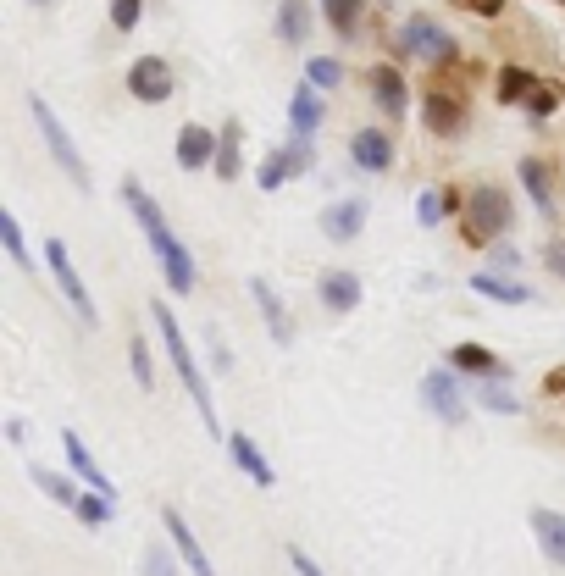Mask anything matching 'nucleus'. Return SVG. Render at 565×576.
<instances>
[{
    "label": "nucleus",
    "mask_w": 565,
    "mask_h": 576,
    "mask_svg": "<svg viewBox=\"0 0 565 576\" xmlns=\"http://www.w3.org/2000/svg\"><path fill=\"white\" fill-rule=\"evenodd\" d=\"M122 200H128L133 222H139V233H145L150 255H156L161 277H167V288H178V294H194V283H200V272H194V255L189 244H178V233L167 228V216H161V205L150 200V189L139 178H122Z\"/></svg>",
    "instance_id": "1"
},
{
    "label": "nucleus",
    "mask_w": 565,
    "mask_h": 576,
    "mask_svg": "<svg viewBox=\"0 0 565 576\" xmlns=\"http://www.w3.org/2000/svg\"><path fill=\"white\" fill-rule=\"evenodd\" d=\"M150 322H156V333H161V344H167V360H172V372H178V383H183V394L194 399V410H200V421H205V432L211 438H222V421H217V399H211V377L200 372V360H194V349H189V333L178 327V316H172V305H150Z\"/></svg>",
    "instance_id": "2"
},
{
    "label": "nucleus",
    "mask_w": 565,
    "mask_h": 576,
    "mask_svg": "<svg viewBox=\"0 0 565 576\" xmlns=\"http://www.w3.org/2000/svg\"><path fill=\"white\" fill-rule=\"evenodd\" d=\"M510 228H516V200H510V189L505 183H477V189L466 194V205H460V239H466L471 250H488V244H499Z\"/></svg>",
    "instance_id": "3"
},
{
    "label": "nucleus",
    "mask_w": 565,
    "mask_h": 576,
    "mask_svg": "<svg viewBox=\"0 0 565 576\" xmlns=\"http://www.w3.org/2000/svg\"><path fill=\"white\" fill-rule=\"evenodd\" d=\"M28 111H34V128H39V139H45V150H50V161L61 167V178L73 183L78 194H89V167H84V156H78V139L67 128H61V117H56V106H50L45 95H28Z\"/></svg>",
    "instance_id": "4"
},
{
    "label": "nucleus",
    "mask_w": 565,
    "mask_h": 576,
    "mask_svg": "<svg viewBox=\"0 0 565 576\" xmlns=\"http://www.w3.org/2000/svg\"><path fill=\"white\" fill-rule=\"evenodd\" d=\"M394 50H399V61L444 67V61H455V34H449L444 23H433V17H405L394 34Z\"/></svg>",
    "instance_id": "5"
},
{
    "label": "nucleus",
    "mask_w": 565,
    "mask_h": 576,
    "mask_svg": "<svg viewBox=\"0 0 565 576\" xmlns=\"http://www.w3.org/2000/svg\"><path fill=\"white\" fill-rule=\"evenodd\" d=\"M45 266H50V277H56L61 300L73 305V316H78L84 327H95L100 311H95V300H89L84 277H78V266H73V255H67V244H61V239H45Z\"/></svg>",
    "instance_id": "6"
},
{
    "label": "nucleus",
    "mask_w": 565,
    "mask_h": 576,
    "mask_svg": "<svg viewBox=\"0 0 565 576\" xmlns=\"http://www.w3.org/2000/svg\"><path fill=\"white\" fill-rule=\"evenodd\" d=\"M128 95L139 100V106H167V100L178 95V72H172V61L167 56H133Z\"/></svg>",
    "instance_id": "7"
},
{
    "label": "nucleus",
    "mask_w": 565,
    "mask_h": 576,
    "mask_svg": "<svg viewBox=\"0 0 565 576\" xmlns=\"http://www.w3.org/2000/svg\"><path fill=\"white\" fill-rule=\"evenodd\" d=\"M421 405H427V416L444 421V427H466V394H460L455 366H433V372L421 377Z\"/></svg>",
    "instance_id": "8"
},
{
    "label": "nucleus",
    "mask_w": 565,
    "mask_h": 576,
    "mask_svg": "<svg viewBox=\"0 0 565 576\" xmlns=\"http://www.w3.org/2000/svg\"><path fill=\"white\" fill-rule=\"evenodd\" d=\"M366 89H372V106L383 111V122H405L410 84H405V67H399V61H377V67L366 72Z\"/></svg>",
    "instance_id": "9"
},
{
    "label": "nucleus",
    "mask_w": 565,
    "mask_h": 576,
    "mask_svg": "<svg viewBox=\"0 0 565 576\" xmlns=\"http://www.w3.org/2000/svg\"><path fill=\"white\" fill-rule=\"evenodd\" d=\"M421 122H427L433 139H460V133H466V100H460L455 89L433 84L421 95Z\"/></svg>",
    "instance_id": "10"
},
{
    "label": "nucleus",
    "mask_w": 565,
    "mask_h": 576,
    "mask_svg": "<svg viewBox=\"0 0 565 576\" xmlns=\"http://www.w3.org/2000/svg\"><path fill=\"white\" fill-rule=\"evenodd\" d=\"M349 167L383 178V172L394 167V133L372 128V122H366V128H355V133H349Z\"/></svg>",
    "instance_id": "11"
},
{
    "label": "nucleus",
    "mask_w": 565,
    "mask_h": 576,
    "mask_svg": "<svg viewBox=\"0 0 565 576\" xmlns=\"http://www.w3.org/2000/svg\"><path fill=\"white\" fill-rule=\"evenodd\" d=\"M250 300H255V311H261V322H266V333H272V344H277V349H289V344H294V311L283 305V294H277L266 277H250Z\"/></svg>",
    "instance_id": "12"
},
{
    "label": "nucleus",
    "mask_w": 565,
    "mask_h": 576,
    "mask_svg": "<svg viewBox=\"0 0 565 576\" xmlns=\"http://www.w3.org/2000/svg\"><path fill=\"white\" fill-rule=\"evenodd\" d=\"M366 216H372V200H361V194H349V200H333L322 211V233L333 244H355L366 233Z\"/></svg>",
    "instance_id": "13"
},
{
    "label": "nucleus",
    "mask_w": 565,
    "mask_h": 576,
    "mask_svg": "<svg viewBox=\"0 0 565 576\" xmlns=\"http://www.w3.org/2000/svg\"><path fill=\"white\" fill-rule=\"evenodd\" d=\"M316 300H322L327 316H349L361 305V277L349 272V266H327V272L316 277Z\"/></svg>",
    "instance_id": "14"
},
{
    "label": "nucleus",
    "mask_w": 565,
    "mask_h": 576,
    "mask_svg": "<svg viewBox=\"0 0 565 576\" xmlns=\"http://www.w3.org/2000/svg\"><path fill=\"white\" fill-rule=\"evenodd\" d=\"M217 144H222V133L200 128V122H183L172 150H178V167L183 172H200V167H217Z\"/></svg>",
    "instance_id": "15"
},
{
    "label": "nucleus",
    "mask_w": 565,
    "mask_h": 576,
    "mask_svg": "<svg viewBox=\"0 0 565 576\" xmlns=\"http://www.w3.org/2000/svg\"><path fill=\"white\" fill-rule=\"evenodd\" d=\"M322 122H327V89H316L311 78H300L294 95H289V133H311L316 139Z\"/></svg>",
    "instance_id": "16"
},
{
    "label": "nucleus",
    "mask_w": 565,
    "mask_h": 576,
    "mask_svg": "<svg viewBox=\"0 0 565 576\" xmlns=\"http://www.w3.org/2000/svg\"><path fill=\"white\" fill-rule=\"evenodd\" d=\"M161 527H167V538H172V549H178V560L189 565V576H217V571H211V554L200 549L194 527L178 516V510H161Z\"/></svg>",
    "instance_id": "17"
},
{
    "label": "nucleus",
    "mask_w": 565,
    "mask_h": 576,
    "mask_svg": "<svg viewBox=\"0 0 565 576\" xmlns=\"http://www.w3.org/2000/svg\"><path fill=\"white\" fill-rule=\"evenodd\" d=\"M516 178H521V189H527V200L538 205V216H554V167L543 156H521L516 161Z\"/></svg>",
    "instance_id": "18"
},
{
    "label": "nucleus",
    "mask_w": 565,
    "mask_h": 576,
    "mask_svg": "<svg viewBox=\"0 0 565 576\" xmlns=\"http://www.w3.org/2000/svg\"><path fill=\"white\" fill-rule=\"evenodd\" d=\"M316 12H322V6H311V0H277V45L300 50L316 28Z\"/></svg>",
    "instance_id": "19"
},
{
    "label": "nucleus",
    "mask_w": 565,
    "mask_h": 576,
    "mask_svg": "<svg viewBox=\"0 0 565 576\" xmlns=\"http://www.w3.org/2000/svg\"><path fill=\"white\" fill-rule=\"evenodd\" d=\"M471 294L477 300H493V305H532V288L527 283H516V277H505V272H471Z\"/></svg>",
    "instance_id": "20"
},
{
    "label": "nucleus",
    "mask_w": 565,
    "mask_h": 576,
    "mask_svg": "<svg viewBox=\"0 0 565 576\" xmlns=\"http://www.w3.org/2000/svg\"><path fill=\"white\" fill-rule=\"evenodd\" d=\"M61 449H67V466H73V477L84 482V488H95V493H111L117 499V488H111V477L95 466V455L84 449V438L78 432H61Z\"/></svg>",
    "instance_id": "21"
},
{
    "label": "nucleus",
    "mask_w": 565,
    "mask_h": 576,
    "mask_svg": "<svg viewBox=\"0 0 565 576\" xmlns=\"http://www.w3.org/2000/svg\"><path fill=\"white\" fill-rule=\"evenodd\" d=\"M527 527L538 538V549L549 554V565H565V516L560 510H527Z\"/></svg>",
    "instance_id": "22"
},
{
    "label": "nucleus",
    "mask_w": 565,
    "mask_h": 576,
    "mask_svg": "<svg viewBox=\"0 0 565 576\" xmlns=\"http://www.w3.org/2000/svg\"><path fill=\"white\" fill-rule=\"evenodd\" d=\"M228 455H233V466H239L255 488H277V471L266 466V455L250 444V438H244V432H228Z\"/></svg>",
    "instance_id": "23"
},
{
    "label": "nucleus",
    "mask_w": 565,
    "mask_h": 576,
    "mask_svg": "<svg viewBox=\"0 0 565 576\" xmlns=\"http://www.w3.org/2000/svg\"><path fill=\"white\" fill-rule=\"evenodd\" d=\"M239 172H244V122L228 117L222 122V144H217V178L239 183Z\"/></svg>",
    "instance_id": "24"
},
{
    "label": "nucleus",
    "mask_w": 565,
    "mask_h": 576,
    "mask_svg": "<svg viewBox=\"0 0 565 576\" xmlns=\"http://www.w3.org/2000/svg\"><path fill=\"white\" fill-rule=\"evenodd\" d=\"M477 405L493 410V416H521V394L510 388V372L499 377H477Z\"/></svg>",
    "instance_id": "25"
},
{
    "label": "nucleus",
    "mask_w": 565,
    "mask_h": 576,
    "mask_svg": "<svg viewBox=\"0 0 565 576\" xmlns=\"http://www.w3.org/2000/svg\"><path fill=\"white\" fill-rule=\"evenodd\" d=\"M322 6V17H327V28H333L338 39H355L361 34V23H366V0H316Z\"/></svg>",
    "instance_id": "26"
},
{
    "label": "nucleus",
    "mask_w": 565,
    "mask_h": 576,
    "mask_svg": "<svg viewBox=\"0 0 565 576\" xmlns=\"http://www.w3.org/2000/svg\"><path fill=\"white\" fill-rule=\"evenodd\" d=\"M449 366H455V372H471V377H499V372H510L505 360L493 355V349H482V344H455V349H449Z\"/></svg>",
    "instance_id": "27"
},
{
    "label": "nucleus",
    "mask_w": 565,
    "mask_h": 576,
    "mask_svg": "<svg viewBox=\"0 0 565 576\" xmlns=\"http://www.w3.org/2000/svg\"><path fill=\"white\" fill-rule=\"evenodd\" d=\"M460 205H466V200H460L455 189H421L416 194V222H421V228H438V222H444V216H455Z\"/></svg>",
    "instance_id": "28"
},
{
    "label": "nucleus",
    "mask_w": 565,
    "mask_h": 576,
    "mask_svg": "<svg viewBox=\"0 0 565 576\" xmlns=\"http://www.w3.org/2000/svg\"><path fill=\"white\" fill-rule=\"evenodd\" d=\"M289 178H294L289 144H277V150H266V156H261V167H255V183H261V189H283Z\"/></svg>",
    "instance_id": "29"
},
{
    "label": "nucleus",
    "mask_w": 565,
    "mask_h": 576,
    "mask_svg": "<svg viewBox=\"0 0 565 576\" xmlns=\"http://www.w3.org/2000/svg\"><path fill=\"white\" fill-rule=\"evenodd\" d=\"M73 516L84 521V527H106V521L117 516V499H111V493L84 488V493H78V504H73Z\"/></svg>",
    "instance_id": "30"
},
{
    "label": "nucleus",
    "mask_w": 565,
    "mask_h": 576,
    "mask_svg": "<svg viewBox=\"0 0 565 576\" xmlns=\"http://www.w3.org/2000/svg\"><path fill=\"white\" fill-rule=\"evenodd\" d=\"M0 244H6V255H12L23 272H34V255H28V239H23V222H17L12 211H0Z\"/></svg>",
    "instance_id": "31"
},
{
    "label": "nucleus",
    "mask_w": 565,
    "mask_h": 576,
    "mask_svg": "<svg viewBox=\"0 0 565 576\" xmlns=\"http://www.w3.org/2000/svg\"><path fill=\"white\" fill-rule=\"evenodd\" d=\"M532 84H538V72H532V67H505V72H499V100L516 106V100L532 95Z\"/></svg>",
    "instance_id": "32"
},
{
    "label": "nucleus",
    "mask_w": 565,
    "mask_h": 576,
    "mask_svg": "<svg viewBox=\"0 0 565 576\" xmlns=\"http://www.w3.org/2000/svg\"><path fill=\"white\" fill-rule=\"evenodd\" d=\"M28 477H34V488H39V493H50V499H56V504H67V510L78 504V488H73L67 477H56V471H45V466H28Z\"/></svg>",
    "instance_id": "33"
},
{
    "label": "nucleus",
    "mask_w": 565,
    "mask_h": 576,
    "mask_svg": "<svg viewBox=\"0 0 565 576\" xmlns=\"http://www.w3.org/2000/svg\"><path fill=\"white\" fill-rule=\"evenodd\" d=\"M128 366H133V383L150 394V388H156V360H150V344H145L139 333L128 338Z\"/></svg>",
    "instance_id": "34"
},
{
    "label": "nucleus",
    "mask_w": 565,
    "mask_h": 576,
    "mask_svg": "<svg viewBox=\"0 0 565 576\" xmlns=\"http://www.w3.org/2000/svg\"><path fill=\"white\" fill-rule=\"evenodd\" d=\"M521 106H527V117H532V122H549L554 111H560V89H554V84H543V78H538V84H532V95L521 100Z\"/></svg>",
    "instance_id": "35"
},
{
    "label": "nucleus",
    "mask_w": 565,
    "mask_h": 576,
    "mask_svg": "<svg viewBox=\"0 0 565 576\" xmlns=\"http://www.w3.org/2000/svg\"><path fill=\"white\" fill-rule=\"evenodd\" d=\"M305 78H311L316 89H338V84H344V61H338V56H311V61H305Z\"/></svg>",
    "instance_id": "36"
},
{
    "label": "nucleus",
    "mask_w": 565,
    "mask_h": 576,
    "mask_svg": "<svg viewBox=\"0 0 565 576\" xmlns=\"http://www.w3.org/2000/svg\"><path fill=\"white\" fill-rule=\"evenodd\" d=\"M106 17H111V28H117V34H133V28L145 23V0H111Z\"/></svg>",
    "instance_id": "37"
},
{
    "label": "nucleus",
    "mask_w": 565,
    "mask_h": 576,
    "mask_svg": "<svg viewBox=\"0 0 565 576\" xmlns=\"http://www.w3.org/2000/svg\"><path fill=\"white\" fill-rule=\"evenodd\" d=\"M139 571H145V576H178V565H172L167 549H156V543H150L145 560H139Z\"/></svg>",
    "instance_id": "38"
},
{
    "label": "nucleus",
    "mask_w": 565,
    "mask_h": 576,
    "mask_svg": "<svg viewBox=\"0 0 565 576\" xmlns=\"http://www.w3.org/2000/svg\"><path fill=\"white\" fill-rule=\"evenodd\" d=\"M543 266H549V272L565 283V239H549V244H543Z\"/></svg>",
    "instance_id": "39"
},
{
    "label": "nucleus",
    "mask_w": 565,
    "mask_h": 576,
    "mask_svg": "<svg viewBox=\"0 0 565 576\" xmlns=\"http://www.w3.org/2000/svg\"><path fill=\"white\" fill-rule=\"evenodd\" d=\"M211 366H217V372H233V349L222 344V333H211Z\"/></svg>",
    "instance_id": "40"
},
{
    "label": "nucleus",
    "mask_w": 565,
    "mask_h": 576,
    "mask_svg": "<svg viewBox=\"0 0 565 576\" xmlns=\"http://www.w3.org/2000/svg\"><path fill=\"white\" fill-rule=\"evenodd\" d=\"M289 565H294V571H300V576H327V571H322V565H316V560H311V554H305V549H289Z\"/></svg>",
    "instance_id": "41"
},
{
    "label": "nucleus",
    "mask_w": 565,
    "mask_h": 576,
    "mask_svg": "<svg viewBox=\"0 0 565 576\" xmlns=\"http://www.w3.org/2000/svg\"><path fill=\"white\" fill-rule=\"evenodd\" d=\"M488 266H499V272H510V266H521V255H516V250H505V244H499V250L488 255Z\"/></svg>",
    "instance_id": "42"
},
{
    "label": "nucleus",
    "mask_w": 565,
    "mask_h": 576,
    "mask_svg": "<svg viewBox=\"0 0 565 576\" xmlns=\"http://www.w3.org/2000/svg\"><path fill=\"white\" fill-rule=\"evenodd\" d=\"M466 6H471V12H477V17H499V12H505V6H510V0H466Z\"/></svg>",
    "instance_id": "43"
},
{
    "label": "nucleus",
    "mask_w": 565,
    "mask_h": 576,
    "mask_svg": "<svg viewBox=\"0 0 565 576\" xmlns=\"http://www.w3.org/2000/svg\"><path fill=\"white\" fill-rule=\"evenodd\" d=\"M28 6H34V12H50V6H56V0H28Z\"/></svg>",
    "instance_id": "44"
},
{
    "label": "nucleus",
    "mask_w": 565,
    "mask_h": 576,
    "mask_svg": "<svg viewBox=\"0 0 565 576\" xmlns=\"http://www.w3.org/2000/svg\"><path fill=\"white\" fill-rule=\"evenodd\" d=\"M455 6H466V0H455Z\"/></svg>",
    "instance_id": "45"
},
{
    "label": "nucleus",
    "mask_w": 565,
    "mask_h": 576,
    "mask_svg": "<svg viewBox=\"0 0 565 576\" xmlns=\"http://www.w3.org/2000/svg\"><path fill=\"white\" fill-rule=\"evenodd\" d=\"M554 6H565V0H554Z\"/></svg>",
    "instance_id": "46"
}]
</instances>
